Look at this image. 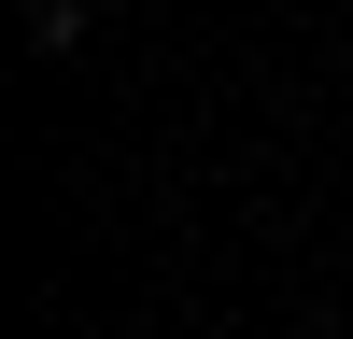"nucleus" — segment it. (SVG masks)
I'll list each match as a JSON object with an SVG mask.
<instances>
[{
    "label": "nucleus",
    "instance_id": "nucleus-1",
    "mask_svg": "<svg viewBox=\"0 0 353 339\" xmlns=\"http://www.w3.org/2000/svg\"><path fill=\"white\" fill-rule=\"evenodd\" d=\"M28 43H43V56H85V0H43V14H28Z\"/></svg>",
    "mask_w": 353,
    "mask_h": 339
}]
</instances>
